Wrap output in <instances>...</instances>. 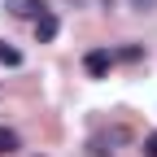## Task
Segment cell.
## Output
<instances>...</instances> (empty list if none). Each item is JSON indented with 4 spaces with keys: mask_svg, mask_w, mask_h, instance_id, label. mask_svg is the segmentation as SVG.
Wrapping results in <instances>:
<instances>
[{
    "mask_svg": "<svg viewBox=\"0 0 157 157\" xmlns=\"http://www.w3.org/2000/svg\"><path fill=\"white\" fill-rule=\"evenodd\" d=\"M83 70H87L92 78H105V74L113 70V52H109V48H92V52L83 57Z\"/></svg>",
    "mask_w": 157,
    "mask_h": 157,
    "instance_id": "cell-1",
    "label": "cell"
},
{
    "mask_svg": "<svg viewBox=\"0 0 157 157\" xmlns=\"http://www.w3.org/2000/svg\"><path fill=\"white\" fill-rule=\"evenodd\" d=\"M57 31H61V22H57V13H39L35 17V39H39V44H48V39H57Z\"/></svg>",
    "mask_w": 157,
    "mask_h": 157,
    "instance_id": "cell-2",
    "label": "cell"
},
{
    "mask_svg": "<svg viewBox=\"0 0 157 157\" xmlns=\"http://www.w3.org/2000/svg\"><path fill=\"white\" fill-rule=\"evenodd\" d=\"M5 9L13 17H39L44 13V0H5Z\"/></svg>",
    "mask_w": 157,
    "mask_h": 157,
    "instance_id": "cell-3",
    "label": "cell"
},
{
    "mask_svg": "<svg viewBox=\"0 0 157 157\" xmlns=\"http://www.w3.org/2000/svg\"><path fill=\"white\" fill-rule=\"evenodd\" d=\"M17 148H22V140H17V131L0 127V157H9V153H17Z\"/></svg>",
    "mask_w": 157,
    "mask_h": 157,
    "instance_id": "cell-4",
    "label": "cell"
},
{
    "mask_svg": "<svg viewBox=\"0 0 157 157\" xmlns=\"http://www.w3.org/2000/svg\"><path fill=\"white\" fill-rule=\"evenodd\" d=\"M0 66H22V52L9 48V44H0Z\"/></svg>",
    "mask_w": 157,
    "mask_h": 157,
    "instance_id": "cell-5",
    "label": "cell"
},
{
    "mask_svg": "<svg viewBox=\"0 0 157 157\" xmlns=\"http://www.w3.org/2000/svg\"><path fill=\"white\" fill-rule=\"evenodd\" d=\"M118 57H122V61H140V57H144V48H140V44H127Z\"/></svg>",
    "mask_w": 157,
    "mask_h": 157,
    "instance_id": "cell-6",
    "label": "cell"
},
{
    "mask_svg": "<svg viewBox=\"0 0 157 157\" xmlns=\"http://www.w3.org/2000/svg\"><path fill=\"white\" fill-rule=\"evenodd\" d=\"M131 9H140V13H148V9H157V0H127Z\"/></svg>",
    "mask_w": 157,
    "mask_h": 157,
    "instance_id": "cell-7",
    "label": "cell"
},
{
    "mask_svg": "<svg viewBox=\"0 0 157 157\" xmlns=\"http://www.w3.org/2000/svg\"><path fill=\"white\" fill-rule=\"evenodd\" d=\"M144 157H157V135H148V140H144Z\"/></svg>",
    "mask_w": 157,
    "mask_h": 157,
    "instance_id": "cell-8",
    "label": "cell"
}]
</instances>
